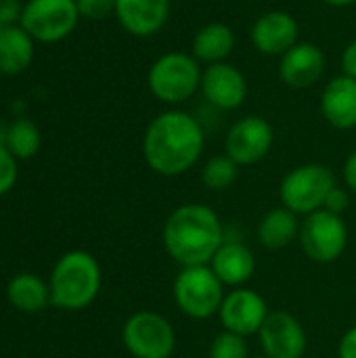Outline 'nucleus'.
Here are the masks:
<instances>
[{
    "label": "nucleus",
    "mask_w": 356,
    "mask_h": 358,
    "mask_svg": "<svg viewBox=\"0 0 356 358\" xmlns=\"http://www.w3.org/2000/svg\"><path fill=\"white\" fill-rule=\"evenodd\" d=\"M204 145L201 124L183 109H168L149 122L143 136V155L159 176H180L199 162Z\"/></svg>",
    "instance_id": "obj_1"
},
{
    "label": "nucleus",
    "mask_w": 356,
    "mask_h": 358,
    "mask_svg": "<svg viewBox=\"0 0 356 358\" xmlns=\"http://www.w3.org/2000/svg\"><path fill=\"white\" fill-rule=\"evenodd\" d=\"M162 241L170 258L185 266L210 264L218 248L225 243V233L218 214L206 203L178 206L166 220Z\"/></svg>",
    "instance_id": "obj_2"
},
{
    "label": "nucleus",
    "mask_w": 356,
    "mask_h": 358,
    "mask_svg": "<svg viewBox=\"0 0 356 358\" xmlns=\"http://www.w3.org/2000/svg\"><path fill=\"white\" fill-rule=\"evenodd\" d=\"M103 273L97 258L84 250L63 254L48 279L50 304L63 310H84L101 292Z\"/></svg>",
    "instance_id": "obj_3"
},
{
    "label": "nucleus",
    "mask_w": 356,
    "mask_h": 358,
    "mask_svg": "<svg viewBox=\"0 0 356 358\" xmlns=\"http://www.w3.org/2000/svg\"><path fill=\"white\" fill-rule=\"evenodd\" d=\"M201 63L187 52H166L153 61L147 73L151 94L166 105H180L201 88Z\"/></svg>",
    "instance_id": "obj_4"
},
{
    "label": "nucleus",
    "mask_w": 356,
    "mask_h": 358,
    "mask_svg": "<svg viewBox=\"0 0 356 358\" xmlns=\"http://www.w3.org/2000/svg\"><path fill=\"white\" fill-rule=\"evenodd\" d=\"M174 302L183 315L195 321L218 315L225 300V285L214 271L204 266H185L174 279Z\"/></svg>",
    "instance_id": "obj_5"
},
{
    "label": "nucleus",
    "mask_w": 356,
    "mask_h": 358,
    "mask_svg": "<svg viewBox=\"0 0 356 358\" xmlns=\"http://www.w3.org/2000/svg\"><path fill=\"white\" fill-rule=\"evenodd\" d=\"M336 187V176L327 166L306 164L294 168L279 187L281 206L298 216H311L323 210L327 195Z\"/></svg>",
    "instance_id": "obj_6"
},
{
    "label": "nucleus",
    "mask_w": 356,
    "mask_h": 358,
    "mask_svg": "<svg viewBox=\"0 0 356 358\" xmlns=\"http://www.w3.org/2000/svg\"><path fill=\"white\" fill-rule=\"evenodd\" d=\"M122 342L134 358H170L176 348V334L166 317L141 310L124 323Z\"/></svg>",
    "instance_id": "obj_7"
},
{
    "label": "nucleus",
    "mask_w": 356,
    "mask_h": 358,
    "mask_svg": "<svg viewBox=\"0 0 356 358\" xmlns=\"http://www.w3.org/2000/svg\"><path fill=\"white\" fill-rule=\"evenodd\" d=\"M298 241L306 258L319 264H329L344 254L348 243V229L340 214L319 210L304 218Z\"/></svg>",
    "instance_id": "obj_8"
},
{
    "label": "nucleus",
    "mask_w": 356,
    "mask_h": 358,
    "mask_svg": "<svg viewBox=\"0 0 356 358\" xmlns=\"http://www.w3.org/2000/svg\"><path fill=\"white\" fill-rule=\"evenodd\" d=\"M80 19L76 0H27L19 25L38 42H59L67 38Z\"/></svg>",
    "instance_id": "obj_9"
},
{
    "label": "nucleus",
    "mask_w": 356,
    "mask_h": 358,
    "mask_svg": "<svg viewBox=\"0 0 356 358\" xmlns=\"http://www.w3.org/2000/svg\"><path fill=\"white\" fill-rule=\"evenodd\" d=\"M273 141V126L264 117L245 115L229 128L225 149L237 166H254L271 153Z\"/></svg>",
    "instance_id": "obj_10"
},
{
    "label": "nucleus",
    "mask_w": 356,
    "mask_h": 358,
    "mask_svg": "<svg viewBox=\"0 0 356 358\" xmlns=\"http://www.w3.org/2000/svg\"><path fill=\"white\" fill-rule=\"evenodd\" d=\"M269 313L271 310L258 292L245 289V287H235L233 292H229L225 296L218 317L227 331L248 338V336H254L260 331Z\"/></svg>",
    "instance_id": "obj_11"
},
{
    "label": "nucleus",
    "mask_w": 356,
    "mask_h": 358,
    "mask_svg": "<svg viewBox=\"0 0 356 358\" xmlns=\"http://www.w3.org/2000/svg\"><path fill=\"white\" fill-rule=\"evenodd\" d=\"M264 357L269 358H302L306 352V334L300 321L285 313H269L264 325L258 331Z\"/></svg>",
    "instance_id": "obj_12"
},
{
    "label": "nucleus",
    "mask_w": 356,
    "mask_h": 358,
    "mask_svg": "<svg viewBox=\"0 0 356 358\" xmlns=\"http://www.w3.org/2000/svg\"><path fill=\"white\" fill-rule=\"evenodd\" d=\"M201 94L204 99L222 111H233L243 105L248 96L245 76L231 63H214L204 69L201 76Z\"/></svg>",
    "instance_id": "obj_13"
},
{
    "label": "nucleus",
    "mask_w": 356,
    "mask_h": 358,
    "mask_svg": "<svg viewBox=\"0 0 356 358\" xmlns=\"http://www.w3.org/2000/svg\"><path fill=\"white\" fill-rule=\"evenodd\" d=\"M250 38L258 52L269 57H283L292 46L300 42V25L287 10H269L254 21Z\"/></svg>",
    "instance_id": "obj_14"
},
{
    "label": "nucleus",
    "mask_w": 356,
    "mask_h": 358,
    "mask_svg": "<svg viewBox=\"0 0 356 358\" xmlns=\"http://www.w3.org/2000/svg\"><path fill=\"white\" fill-rule=\"evenodd\" d=\"M325 71V55L315 42H298L279 61V78L290 88H311Z\"/></svg>",
    "instance_id": "obj_15"
},
{
    "label": "nucleus",
    "mask_w": 356,
    "mask_h": 358,
    "mask_svg": "<svg viewBox=\"0 0 356 358\" xmlns=\"http://www.w3.org/2000/svg\"><path fill=\"white\" fill-rule=\"evenodd\" d=\"M172 0H115L120 25L136 38H149L168 23Z\"/></svg>",
    "instance_id": "obj_16"
},
{
    "label": "nucleus",
    "mask_w": 356,
    "mask_h": 358,
    "mask_svg": "<svg viewBox=\"0 0 356 358\" xmlns=\"http://www.w3.org/2000/svg\"><path fill=\"white\" fill-rule=\"evenodd\" d=\"M321 113L338 130L356 128V80L348 76L332 78L321 94Z\"/></svg>",
    "instance_id": "obj_17"
},
{
    "label": "nucleus",
    "mask_w": 356,
    "mask_h": 358,
    "mask_svg": "<svg viewBox=\"0 0 356 358\" xmlns=\"http://www.w3.org/2000/svg\"><path fill=\"white\" fill-rule=\"evenodd\" d=\"M214 275L229 287H241L256 271V258L252 250L239 241H225L208 264Z\"/></svg>",
    "instance_id": "obj_18"
},
{
    "label": "nucleus",
    "mask_w": 356,
    "mask_h": 358,
    "mask_svg": "<svg viewBox=\"0 0 356 358\" xmlns=\"http://www.w3.org/2000/svg\"><path fill=\"white\" fill-rule=\"evenodd\" d=\"M233 48H235V31L231 25L220 23V21H212V23L199 27L191 42L193 57L206 65L227 61V57L233 52Z\"/></svg>",
    "instance_id": "obj_19"
},
{
    "label": "nucleus",
    "mask_w": 356,
    "mask_h": 358,
    "mask_svg": "<svg viewBox=\"0 0 356 358\" xmlns=\"http://www.w3.org/2000/svg\"><path fill=\"white\" fill-rule=\"evenodd\" d=\"M6 298L15 310L36 315L50 304V287L34 273H19L6 285Z\"/></svg>",
    "instance_id": "obj_20"
},
{
    "label": "nucleus",
    "mask_w": 356,
    "mask_h": 358,
    "mask_svg": "<svg viewBox=\"0 0 356 358\" xmlns=\"http://www.w3.org/2000/svg\"><path fill=\"white\" fill-rule=\"evenodd\" d=\"M300 227L302 224L298 222V214L283 206L273 208L258 222V241L264 250H283L300 237Z\"/></svg>",
    "instance_id": "obj_21"
},
{
    "label": "nucleus",
    "mask_w": 356,
    "mask_h": 358,
    "mask_svg": "<svg viewBox=\"0 0 356 358\" xmlns=\"http://www.w3.org/2000/svg\"><path fill=\"white\" fill-rule=\"evenodd\" d=\"M34 59V38L21 25L0 27V71L17 76L29 67Z\"/></svg>",
    "instance_id": "obj_22"
},
{
    "label": "nucleus",
    "mask_w": 356,
    "mask_h": 358,
    "mask_svg": "<svg viewBox=\"0 0 356 358\" xmlns=\"http://www.w3.org/2000/svg\"><path fill=\"white\" fill-rule=\"evenodd\" d=\"M40 130L31 120H17L10 124L4 136V147L10 151L15 159H29L40 151Z\"/></svg>",
    "instance_id": "obj_23"
},
{
    "label": "nucleus",
    "mask_w": 356,
    "mask_h": 358,
    "mask_svg": "<svg viewBox=\"0 0 356 358\" xmlns=\"http://www.w3.org/2000/svg\"><path fill=\"white\" fill-rule=\"evenodd\" d=\"M237 174H239V166L227 153L225 155H214L204 166L201 182L210 191H225L237 180Z\"/></svg>",
    "instance_id": "obj_24"
},
{
    "label": "nucleus",
    "mask_w": 356,
    "mask_h": 358,
    "mask_svg": "<svg viewBox=\"0 0 356 358\" xmlns=\"http://www.w3.org/2000/svg\"><path fill=\"white\" fill-rule=\"evenodd\" d=\"M210 358H250V348L243 336L225 329L212 340Z\"/></svg>",
    "instance_id": "obj_25"
},
{
    "label": "nucleus",
    "mask_w": 356,
    "mask_h": 358,
    "mask_svg": "<svg viewBox=\"0 0 356 358\" xmlns=\"http://www.w3.org/2000/svg\"><path fill=\"white\" fill-rule=\"evenodd\" d=\"M80 17L90 21H101L109 15H115V0H76Z\"/></svg>",
    "instance_id": "obj_26"
},
{
    "label": "nucleus",
    "mask_w": 356,
    "mask_h": 358,
    "mask_svg": "<svg viewBox=\"0 0 356 358\" xmlns=\"http://www.w3.org/2000/svg\"><path fill=\"white\" fill-rule=\"evenodd\" d=\"M17 182V159L10 155V151L0 143V197L6 195Z\"/></svg>",
    "instance_id": "obj_27"
},
{
    "label": "nucleus",
    "mask_w": 356,
    "mask_h": 358,
    "mask_svg": "<svg viewBox=\"0 0 356 358\" xmlns=\"http://www.w3.org/2000/svg\"><path fill=\"white\" fill-rule=\"evenodd\" d=\"M348 206H350V193L346 191V189H342V187H334L332 189V193L327 195V199H325V206H323V210H329V212H334V214H344L346 210H348Z\"/></svg>",
    "instance_id": "obj_28"
},
{
    "label": "nucleus",
    "mask_w": 356,
    "mask_h": 358,
    "mask_svg": "<svg viewBox=\"0 0 356 358\" xmlns=\"http://www.w3.org/2000/svg\"><path fill=\"white\" fill-rule=\"evenodd\" d=\"M23 4L19 0H0V27L19 25Z\"/></svg>",
    "instance_id": "obj_29"
},
{
    "label": "nucleus",
    "mask_w": 356,
    "mask_h": 358,
    "mask_svg": "<svg viewBox=\"0 0 356 358\" xmlns=\"http://www.w3.org/2000/svg\"><path fill=\"white\" fill-rule=\"evenodd\" d=\"M338 358H356V325L342 336L338 344Z\"/></svg>",
    "instance_id": "obj_30"
},
{
    "label": "nucleus",
    "mask_w": 356,
    "mask_h": 358,
    "mask_svg": "<svg viewBox=\"0 0 356 358\" xmlns=\"http://www.w3.org/2000/svg\"><path fill=\"white\" fill-rule=\"evenodd\" d=\"M342 71L344 76L356 80V40H353L342 52Z\"/></svg>",
    "instance_id": "obj_31"
},
{
    "label": "nucleus",
    "mask_w": 356,
    "mask_h": 358,
    "mask_svg": "<svg viewBox=\"0 0 356 358\" xmlns=\"http://www.w3.org/2000/svg\"><path fill=\"white\" fill-rule=\"evenodd\" d=\"M344 182L350 191L356 193V149L348 155V159L344 164Z\"/></svg>",
    "instance_id": "obj_32"
},
{
    "label": "nucleus",
    "mask_w": 356,
    "mask_h": 358,
    "mask_svg": "<svg viewBox=\"0 0 356 358\" xmlns=\"http://www.w3.org/2000/svg\"><path fill=\"white\" fill-rule=\"evenodd\" d=\"M325 4L329 6H336V8H342V6H350V4H356V0H323Z\"/></svg>",
    "instance_id": "obj_33"
},
{
    "label": "nucleus",
    "mask_w": 356,
    "mask_h": 358,
    "mask_svg": "<svg viewBox=\"0 0 356 358\" xmlns=\"http://www.w3.org/2000/svg\"><path fill=\"white\" fill-rule=\"evenodd\" d=\"M254 358H269V357H254Z\"/></svg>",
    "instance_id": "obj_34"
}]
</instances>
